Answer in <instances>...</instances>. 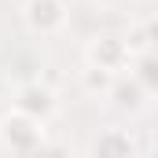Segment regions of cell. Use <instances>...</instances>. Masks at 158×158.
I'll return each mask as SVG.
<instances>
[{"label":"cell","instance_id":"6da1fadb","mask_svg":"<svg viewBox=\"0 0 158 158\" xmlns=\"http://www.w3.org/2000/svg\"><path fill=\"white\" fill-rule=\"evenodd\" d=\"M44 136H48V121L30 118L22 110H11L0 118V147L11 151V155H33L44 147Z\"/></svg>","mask_w":158,"mask_h":158},{"label":"cell","instance_id":"7a4b0ae2","mask_svg":"<svg viewBox=\"0 0 158 158\" xmlns=\"http://www.w3.org/2000/svg\"><path fill=\"white\" fill-rule=\"evenodd\" d=\"M22 22L33 37H59L70 30V4L66 0H26Z\"/></svg>","mask_w":158,"mask_h":158},{"label":"cell","instance_id":"3957f363","mask_svg":"<svg viewBox=\"0 0 158 158\" xmlns=\"http://www.w3.org/2000/svg\"><path fill=\"white\" fill-rule=\"evenodd\" d=\"M85 63L88 66H99L107 74H121L129 66V48L114 33H92L88 44H85Z\"/></svg>","mask_w":158,"mask_h":158},{"label":"cell","instance_id":"277c9868","mask_svg":"<svg viewBox=\"0 0 158 158\" xmlns=\"http://www.w3.org/2000/svg\"><path fill=\"white\" fill-rule=\"evenodd\" d=\"M15 110H22V114H30V118H40V121H52L55 110H59V96H55L40 77L22 81V85H19V96H15Z\"/></svg>","mask_w":158,"mask_h":158},{"label":"cell","instance_id":"5b68a950","mask_svg":"<svg viewBox=\"0 0 158 158\" xmlns=\"http://www.w3.org/2000/svg\"><path fill=\"white\" fill-rule=\"evenodd\" d=\"M107 96L114 99V107H118L121 114H140V110H147V103H151V92L132 77L129 70L114 74L110 88H107Z\"/></svg>","mask_w":158,"mask_h":158},{"label":"cell","instance_id":"8992f818","mask_svg":"<svg viewBox=\"0 0 158 158\" xmlns=\"http://www.w3.org/2000/svg\"><path fill=\"white\" fill-rule=\"evenodd\" d=\"M88 151H92V155H136V147H132V136H129V129H118V125L103 129V132L96 136V143H92Z\"/></svg>","mask_w":158,"mask_h":158},{"label":"cell","instance_id":"52a82bcc","mask_svg":"<svg viewBox=\"0 0 158 158\" xmlns=\"http://www.w3.org/2000/svg\"><path fill=\"white\" fill-rule=\"evenodd\" d=\"M121 40H125L129 55H140V52H155V22H151V19H132Z\"/></svg>","mask_w":158,"mask_h":158},{"label":"cell","instance_id":"ba28073f","mask_svg":"<svg viewBox=\"0 0 158 158\" xmlns=\"http://www.w3.org/2000/svg\"><path fill=\"white\" fill-rule=\"evenodd\" d=\"M132 77L140 81L151 96L158 92V77H155V52H140V55H129V66H125Z\"/></svg>","mask_w":158,"mask_h":158},{"label":"cell","instance_id":"9c48e42d","mask_svg":"<svg viewBox=\"0 0 158 158\" xmlns=\"http://www.w3.org/2000/svg\"><path fill=\"white\" fill-rule=\"evenodd\" d=\"M110 81H114V74H107V70L85 63V70H81V88H85V92H92V96H107Z\"/></svg>","mask_w":158,"mask_h":158}]
</instances>
